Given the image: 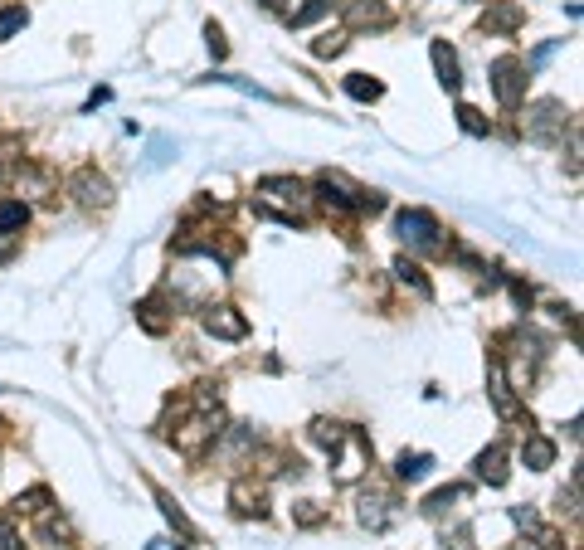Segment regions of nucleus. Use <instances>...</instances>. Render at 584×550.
I'll return each instance as SVG.
<instances>
[{
	"instance_id": "obj_1",
	"label": "nucleus",
	"mask_w": 584,
	"mask_h": 550,
	"mask_svg": "<svg viewBox=\"0 0 584 550\" xmlns=\"http://www.w3.org/2000/svg\"><path fill=\"white\" fill-rule=\"evenodd\" d=\"M565 127H570V112H565V103H555V98L526 108V137L531 142H560Z\"/></svg>"
},
{
	"instance_id": "obj_2",
	"label": "nucleus",
	"mask_w": 584,
	"mask_h": 550,
	"mask_svg": "<svg viewBox=\"0 0 584 550\" xmlns=\"http://www.w3.org/2000/svg\"><path fill=\"white\" fill-rule=\"evenodd\" d=\"M492 88H497V103H502V108H516L521 93H526V64H521L516 54H502V59L492 64Z\"/></svg>"
},
{
	"instance_id": "obj_3",
	"label": "nucleus",
	"mask_w": 584,
	"mask_h": 550,
	"mask_svg": "<svg viewBox=\"0 0 584 550\" xmlns=\"http://www.w3.org/2000/svg\"><path fill=\"white\" fill-rule=\"evenodd\" d=\"M395 234H400L409 249H438V220L429 215V210H404L400 220H395Z\"/></svg>"
},
{
	"instance_id": "obj_4",
	"label": "nucleus",
	"mask_w": 584,
	"mask_h": 550,
	"mask_svg": "<svg viewBox=\"0 0 584 550\" xmlns=\"http://www.w3.org/2000/svg\"><path fill=\"white\" fill-rule=\"evenodd\" d=\"M69 195L83 205V210H108L112 205V181L98 176V171H78L69 181Z\"/></svg>"
},
{
	"instance_id": "obj_5",
	"label": "nucleus",
	"mask_w": 584,
	"mask_h": 550,
	"mask_svg": "<svg viewBox=\"0 0 584 550\" xmlns=\"http://www.w3.org/2000/svg\"><path fill=\"white\" fill-rule=\"evenodd\" d=\"M258 190H263V200H268V205H273V200H278V205H288V220L292 215H302V205H307V190H302L297 181H288V176H273V181H263Z\"/></svg>"
},
{
	"instance_id": "obj_6",
	"label": "nucleus",
	"mask_w": 584,
	"mask_h": 550,
	"mask_svg": "<svg viewBox=\"0 0 584 550\" xmlns=\"http://www.w3.org/2000/svg\"><path fill=\"white\" fill-rule=\"evenodd\" d=\"M477 477H482L487 487H502V482H507V448H502V443H492V448L477 453Z\"/></svg>"
},
{
	"instance_id": "obj_7",
	"label": "nucleus",
	"mask_w": 584,
	"mask_h": 550,
	"mask_svg": "<svg viewBox=\"0 0 584 550\" xmlns=\"http://www.w3.org/2000/svg\"><path fill=\"white\" fill-rule=\"evenodd\" d=\"M205 331H210V336H224V341H239V336H244V317H239L234 307H210Z\"/></svg>"
},
{
	"instance_id": "obj_8",
	"label": "nucleus",
	"mask_w": 584,
	"mask_h": 550,
	"mask_svg": "<svg viewBox=\"0 0 584 550\" xmlns=\"http://www.w3.org/2000/svg\"><path fill=\"white\" fill-rule=\"evenodd\" d=\"M346 20H351L356 30H385V25H390V10H385L380 0H356Z\"/></svg>"
},
{
	"instance_id": "obj_9",
	"label": "nucleus",
	"mask_w": 584,
	"mask_h": 550,
	"mask_svg": "<svg viewBox=\"0 0 584 550\" xmlns=\"http://www.w3.org/2000/svg\"><path fill=\"white\" fill-rule=\"evenodd\" d=\"M390 507H395V502H390V497H385V492H370V497H361V526H370V531H385V526H390Z\"/></svg>"
},
{
	"instance_id": "obj_10",
	"label": "nucleus",
	"mask_w": 584,
	"mask_h": 550,
	"mask_svg": "<svg viewBox=\"0 0 584 550\" xmlns=\"http://www.w3.org/2000/svg\"><path fill=\"white\" fill-rule=\"evenodd\" d=\"M429 54H434L438 83H443L448 93H458V83H463V78H458V54H453V49H448L443 39H434V49H429Z\"/></svg>"
},
{
	"instance_id": "obj_11",
	"label": "nucleus",
	"mask_w": 584,
	"mask_h": 550,
	"mask_svg": "<svg viewBox=\"0 0 584 550\" xmlns=\"http://www.w3.org/2000/svg\"><path fill=\"white\" fill-rule=\"evenodd\" d=\"M234 507L244 516H263L268 512V497H263V487H254V482L244 477V482H234Z\"/></svg>"
},
{
	"instance_id": "obj_12",
	"label": "nucleus",
	"mask_w": 584,
	"mask_h": 550,
	"mask_svg": "<svg viewBox=\"0 0 584 550\" xmlns=\"http://www.w3.org/2000/svg\"><path fill=\"white\" fill-rule=\"evenodd\" d=\"M429 468H434L429 453H400V463H395L400 482H419V477H429Z\"/></svg>"
},
{
	"instance_id": "obj_13",
	"label": "nucleus",
	"mask_w": 584,
	"mask_h": 550,
	"mask_svg": "<svg viewBox=\"0 0 584 550\" xmlns=\"http://www.w3.org/2000/svg\"><path fill=\"white\" fill-rule=\"evenodd\" d=\"M521 453H526V468H536V473L555 463V443H550V439H536V434L526 439V448H521Z\"/></svg>"
},
{
	"instance_id": "obj_14",
	"label": "nucleus",
	"mask_w": 584,
	"mask_h": 550,
	"mask_svg": "<svg viewBox=\"0 0 584 550\" xmlns=\"http://www.w3.org/2000/svg\"><path fill=\"white\" fill-rule=\"evenodd\" d=\"M487 380H492V400H497V409H502V414H516V400H511V385H507V370L492 366V375H487Z\"/></svg>"
},
{
	"instance_id": "obj_15",
	"label": "nucleus",
	"mask_w": 584,
	"mask_h": 550,
	"mask_svg": "<svg viewBox=\"0 0 584 550\" xmlns=\"http://www.w3.org/2000/svg\"><path fill=\"white\" fill-rule=\"evenodd\" d=\"M25 220H30V210H25L20 200H0V229H5V234L25 229Z\"/></svg>"
},
{
	"instance_id": "obj_16",
	"label": "nucleus",
	"mask_w": 584,
	"mask_h": 550,
	"mask_svg": "<svg viewBox=\"0 0 584 550\" xmlns=\"http://www.w3.org/2000/svg\"><path fill=\"white\" fill-rule=\"evenodd\" d=\"M346 93H351L356 103H375V98H380V83H375V78H365V74H351L346 78Z\"/></svg>"
},
{
	"instance_id": "obj_17",
	"label": "nucleus",
	"mask_w": 584,
	"mask_h": 550,
	"mask_svg": "<svg viewBox=\"0 0 584 550\" xmlns=\"http://www.w3.org/2000/svg\"><path fill=\"white\" fill-rule=\"evenodd\" d=\"M25 20H30V15H25L20 5H10V10H0V39H10V35H15V30H25Z\"/></svg>"
},
{
	"instance_id": "obj_18",
	"label": "nucleus",
	"mask_w": 584,
	"mask_h": 550,
	"mask_svg": "<svg viewBox=\"0 0 584 550\" xmlns=\"http://www.w3.org/2000/svg\"><path fill=\"white\" fill-rule=\"evenodd\" d=\"M458 497H463V487H443V492H434V497L424 502V512H429V516H443V512H448V502H458Z\"/></svg>"
},
{
	"instance_id": "obj_19",
	"label": "nucleus",
	"mask_w": 584,
	"mask_h": 550,
	"mask_svg": "<svg viewBox=\"0 0 584 550\" xmlns=\"http://www.w3.org/2000/svg\"><path fill=\"white\" fill-rule=\"evenodd\" d=\"M395 273H400V278H404V283H409V288H419V293H429V278L419 273V263H409V258H400V263H395Z\"/></svg>"
},
{
	"instance_id": "obj_20",
	"label": "nucleus",
	"mask_w": 584,
	"mask_h": 550,
	"mask_svg": "<svg viewBox=\"0 0 584 550\" xmlns=\"http://www.w3.org/2000/svg\"><path fill=\"white\" fill-rule=\"evenodd\" d=\"M341 434H346V429H341V424H327V419H317V424H312V439L322 443V448H336V439H341Z\"/></svg>"
},
{
	"instance_id": "obj_21",
	"label": "nucleus",
	"mask_w": 584,
	"mask_h": 550,
	"mask_svg": "<svg viewBox=\"0 0 584 550\" xmlns=\"http://www.w3.org/2000/svg\"><path fill=\"white\" fill-rule=\"evenodd\" d=\"M516 20H521V10H516V5H502L497 15H487V20H482V30H511Z\"/></svg>"
},
{
	"instance_id": "obj_22",
	"label": "nucleus",
	"mask_w": 584,
	"mask_h": 550,
	"mask_svg": "<svg viewBox=\"0 0 584 550\" xmlns=\"http://www.w3.org/2000/svg\"><path fill=\"white\" fill-rule=\"evenodd\" d=\"M171 151H176L171 137H156V142H151V156H146V166H151V171H161V166L171 161Z\"/></svg>"
},
{
	"instance_id": "obj_23",
	"label": "nucleus",
	"mask_w": 584,
	"mask_h": 550,
	"mask_svg": "<svg viewBox=\"0 0 584 550\" xmlns=\"http://www.w3.org/2000/svg\"><path fill=\"white\" fill-rule=\"evenodd\" d=\"M458 122H463V132H473V137L487 132V117H482L477 108H458Z\"/></svg>"
},
{
	"instance_id": "obj_24",
	"label": "nucleus",
	"mask_w": 584,
	"mask_h": 550,
	"mask_svg": "<svg viewBox=\"0 0 584 550\" xmlns=\"http://www.w3.org/2000/svg\"><path fill=\"white\" fill-rule=\"evenodd\" d=\"M15 507H20V512H44V507H49V492H44V487H39V492H25V497H15Z\"/></svg>"
},
{
	"instance_id": "obj_25",
	"label": "nucleus",
	"mask_w": 584,
	"mask_h": 550,
	"mask_svg": "<svg viewBox=\"0 0 584 550\" xmlns=\"http://www.w3.org/2000/svg\"><path fill=\"white\" fill-rule=\"evenodd\" d=\"M142 322H146V331H166V317H161V302H142Z\"/></svg>"
},
{
	"instance_id": "obj_26",
	"label": "nucleus",
	"mask_w": 584,
	"mask_h": 550,
	"mask_svg": "<svg viewBox=\"0 0 584 550\" xmlns=\"http://www.w3.org/2000/svg\"><path fill=\"white\" fill-rule=\"evenodd\" d=\"M341 49H346V35H327V39H317V54H322V59L341 54Z\"/></svg>"
},
{
	"instance_id": "obj_27",
	"label": "nucleus",
	"mask_w": 584,
	"mask_h": 550,
	"mask_svg": "<svg viewBox=\"0 0 584 550\" xmlns=\"http://www.w3.org/2000/svg\"><path fill=\"white\" fill-rule=\"evenodd\" d=\"M511 521H516V526H526V531H536V526H541V516L531 512V507H511Z\"/></svg>"
},
{
	"instance_id": "obj_28",
	"label": "nucleus",
	"mask_w": 584,
	"mask_h": 550,
	"mask_svg": "<svg viewBox=\"0 0 584 550\" xmlns=\"http://www.w3.org/2000/svg\"><path fill=\"white\" fill-rule=\"evenodd\" d=\"M521 550H560V536H550V531H541L536 541H521Z\"/></svg>"
},
{
	"instance_id": "obj_29",
	"label": "nucleus",
	"mask_w": 584,
	"mask_h": 550,
	"mask_svg": "<svg viewBox=\"0 0 584 550\" xmlns=\"http://www.w3.org/2000/svg\"><path fill=\"white\" fill-rule=\"evenodd\" d=\"M15 249H20V244H15V234H5V229H0V268L15 258Z\"/></svg>"
},
{
	"instance_id": "obj_30",
	"label": "nucleus",
	"mask_w": 584,
	"mask_h": 550,
	"mask_svg": "<svg viewBox=\"0 0 584 550\" xmlns=\"http://www.w3.org/2000/svg\"><path fill=\"white\" fill-rule=\"evenodd\" d=\"M205 39H210V54H215V59H224V49H229V44H224V35H219V25H210V30H205Z\"/></svg>"
},
{
	"instance_id": "obj_31",
	"label": "nucleus",
	"mask_w": 584,
	"mask_h": 550,
	"mask_svg": "<svg viewBox=\"0 0 584 550\" xmlns=\"http://www.w3.org/2000/svg\"><path fill=\"white\" fill-rule=\"evenodd\" d=\"M448 541H453V550H473V531H468V526H458Z\"/></svg>"
},
{
	"instance_id": "obj_32",
	"label": "nucleus",
	"mask_w": 584,
	"mask_h": 550,
	"mask_svg": "<svg viewBox=\"0 0 584 550\" xmlns=\"http://www.w3.org/2000/svg\"><path fill=\"white\" fill-rule=\"evenodd\" d=\"M20 541H15V526L10 521H0V550H15Z\"/></svg>"
},
{
	"instance_id": "obj_33",
	"label": "nucleus",
	"mask_w": 584,
	"mask_h": 550,
	"mask_svg": "<svg viewBox=\"0 0 584 550\" xmlns=\"http://www.w3.org/2000/svg\"><path fill=\"white\" fill-rule=\"evenodd\" d=\"M302 526H317V521H322V512H317V502H302Z\"/></svg>"
},
{
	"instance_id": "obj_34",
	"label": "nucleus",
	"mask_w": 584,
	"mask_h": 550,
	"mask_svg": "<svg viewBox=\"0 0 584 550\" xmlns=\"http://www.w3.org/2000/svg\"><path fill=\"white\" fill-rule=\"evenodd\" d=\"M151 550H171V541H151Z\"/></svg>"
}]
</instances>
